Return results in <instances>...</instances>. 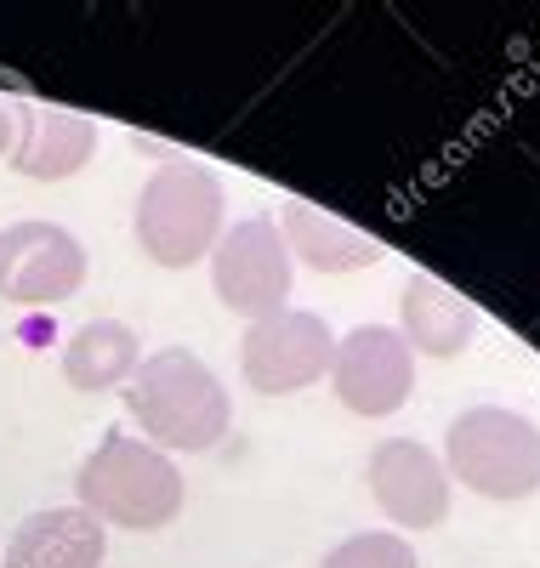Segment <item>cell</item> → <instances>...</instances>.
Listing matches in <instances>:
<instances>
[{
  "instance_id": "cell-3",
  "label": "cell",
  "mask_w": 540,
  "mask_h": 568,
  "mask_svg": "<svg viewBox=\"0 0 540 568\" xmlns=\"http://www.w3.org/2000/svg\"><path fill=\"white\" fill-rule=\"evenodd\" d=\"M137 251L154 267H193L222 240V182L200 160H166L137 194Z\"/></svg>"
},
{
  "instance_id": "cell-10",
  "label": "cell",
  "mask_w": 540,
  "mask_h": 568,
  "mask_svg": "<svg viewBox=\"0 0 540 568\" xmlns=\"http://www.w3.org/2000/svg\"><path fill=\"white\" fill-rule=\"evenodd\" d=\"M97 154V125L74 109H46V103H18V136L7 165L34 182H63L86 171Z\"/></svg>"
},
{
  "instance_id": "cell-2",
  "label": "cell",
  "mask_w": 540,
  "mask_h": 568,
  "mask_svg": "<svg viewBox=\"0 0 540 568\" xmlns=\"http://www.w3.org/2000/svg\"><path fill=\"white\" fill-rule=\"evenodd\" d=\"M74 495H80V511H91L103 529L154 535V529L177 524L188 484H182V466L166 449H154L149 438L109 433L80 460Z\"/></svg>"
},
{
  "instance_id": "cell-7",
  "label": "cell",
  "mask_w": 540,
  "mask_h": 568,
  "mask_svg": "<svg viewBox=\"0 0 540 568\" xmlns=\"http://www.w3.org/2000/svg\"><path fill=\"white\" fill-rule=\"evenodd\" d=\"M86 284V245L58 222H12L0 227V302L12 307H58Z\"/></svg>"
},
{
  "instance_id": "cell-16",
  "label": "cell",
  "mask_w": 540,
  "mask_h": 568,
  "mask_svg": "<svg viewBox=\"0 0 540 568\" xmlns=\"http://www.w3.org/2000/svg\"><path fill=\"white\" fill-rule=\"evenodd\" d=\"M12 136H18V103H0V160L12 154Z\"/></svg>"
},
{
  "instance_id": "cell-11",
  "label": "cell",
  "mask_w": 540,
  "mask_h": 568,
  "mask_svg": "<svg viewBox=\"0 0 540 568\" xmlns=\"http://www.w3.org/2000/svg\"><path fill=\"white\" fill-rule=\"evenodd\" d=\"M109 535L80 506H46L23 517L18 535L7 540V568H103Z\"/></svg>"
},
{
  "instance_id": "cell-8",
  "label": "cell",
  "mask_w": 540,
  "mask_h": 568,
  "mask_svg": "<svg viewBox=\"0 0 540 568\" xmlns=\"http://www.w3.org/2000/svg\"><path fill=\"white\" fill-rule=\"evenodd\" d=\"M330 387H336L341 409H353L364 420L399 415L416 393V353L404 347L399 329L359 324V329H348V336H336Z\"/></svg>"
},
{
  "instance_id": "cell-12",
  "label": "cell",
  "mask_w": 540,
  "mask_h": 568,
  "mask_svg": "<svg viewBox=\"0 0 540 568\" xmlns=\"http://www.w3.org/2000/svg\"><path fill=\"white\" fill-rule=\"evenodd\" d=\"M478 307L461 302L450 284H438L427 273H410L399 291V336L421 358H461L478 342Z\"/></svg>"
},
{
  "instance_id": "cell-13",
  "label": "cell",
  "mask_w": 540,
  "mask_h": 568,
  "mask_svg": "<svg viewBox=\"0 0 540 568\" xmlns=\"http://www.w3.org/2000/svg\"><path fill=\"white\" fill-rule=\"evenodd\" d=\"M279 233H284L290 262H308L313 273H364L387 256V245L370 240L364 227L341 222V216H330L308 200H290L279 211Z\"/></svg>"
},
{
  "instance_id": "cell-15",
  "label": "cell",
  "mask_w": 540,
  "mask_h": 568,
  "mask_svg": "<svg viewBox=\"0 0 540 568\" xmlns=\"http://www.w3.org/2000/svg\"><path fill=\"white\" fill-rule=\"evenodd\" d=\"M319 568H421L410 540L404 535H387V529H370V535H353V540H341Z\"/></svg>"
},
{
  "instance_id": "cell-6",
  "label": "cell",
  "mask_w": 540,
  "mask_h": 568,
  "mask_svg": "<svg viewBox=\"0 0 540 568\" xmlns=\"http://www.w3.org/2000/svg\"><path fill=\"white\" fill-rule=\"evenodd\" d=\"M330 358H336V329L308 307H284L273 318H257L239 336V375L262 398L308 393L313 382L330 375Z\"/></svg>"
},
{
  "instance_id": "cell-14",
  "label": "cell",
  "mask_w": 540,
  "mask_h": 568,
  "mask_svg": "<svg viewBox=\"0 0 540 568\" xmlns=\"http://www.w3.org/2000/svg\"><path fill=\"white\" fill-rule=\"evenodd\" d=\"M137 364H142V342H137V329L126 318H91V324H80L74 336L63 342V358H58L63 382L74 393H109V387L131 382Z\"/></svg>"
},
{
  "instance_id": "cell-9",
  "label": "cell",
  "mask_w": 540,
  "mask_h": 568,
  "mask_svg": "<svg viewBox=\"0 0 540 568\" xmlns=\"http://www.w3.org/2000/svg\"><path fill=\"white\" fill-rule=\"evenodd\" d=\"M364 484H370V500L399 529L427 535V529H438L450 517V471H444V460H438L427 444H416V438L376 444Z\"/></svg>"
},
{
  "instance_id": "cell-4",
  "label": "cell",
  "mask_w": 540,
  "mask_h": 568,
  "mask_svg": "<svg viewBox=\"0 0 540 568\" xmlns=\"http://www.w3.org/2000/svg\"><path fill=\"white\" fill-rule=\"evenodd\" d=\"M450 484L483 500H529L540 489V426L507 404H472L444 433Z\"/></svg>"
},
{
  "instance_id": "cell-1",
  "label": "cell",
  "mask_w": 540,
  "mask_h": 568,
  "mask_svg": "<svg viewBox=\"0 0 540 568\" xmlns=\"http://www.w3.org/2000/svg\"><path fill=\"white\" fill-rule=\"evenodd\" d=\"M126 409L142 426V438L166 455H206L233 426L228 387L188 347H160L142 358L137 375L126 382Z\"/></svg>"
},
{
  "instance_id": "cell-5",
  "label": "cell",
  "mask_w": 540,
  "mask_h": 568,
  "mask_svg": "<svg viewBox=\"0 0 540 568\" xmlns=\"http://www.w3.org/2000/svg\"><path fill=\"white\" fill-rule=\"evenodd\" d=\"M211 291L244 324L273 318V313L290 307L297 262H290L284 233H279L273 216H239L233 227H222V240L211 251Z\"/></svg>"
}]
</instances>
